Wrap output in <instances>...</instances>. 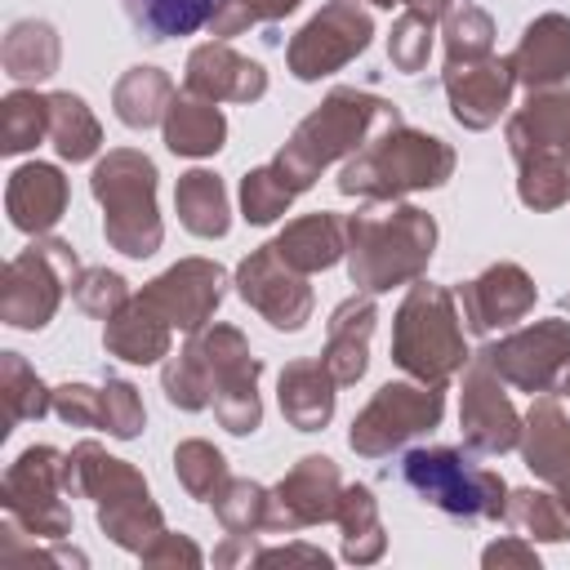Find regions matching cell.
I'll return each instance as SVG.
<instances>
[{"label":"cell","instance_id":"obj_1","mask_svg":"<svg viewBox=\"0 0 570 570\" xmlns=\"http://www.w3.org/2000/svg\"><path fill=\"white\" fill-rule=\"evenodd\" d=\"M405 481H410L414 494H423L428 503H436L454 517L485 512V485H481L476 468L454 450H414V454H405Z\"/></svg>","mask_w":570,"mask_h":570},{"label":"cell","instance_id":"obj_2","mask_svg":"<svg viewBox=\"0 0 570 570\" xmlns=\"http://www.w3.org/2000/svg\"><path fill=\"white\" fill-rule=\"evenodd\" d=\"M120 4H125V18L134 22L138 36L174 40V36L200 31L218 0H120Z\"/></svg>","mask_w":570,"mask_h":570}]
</instances>
